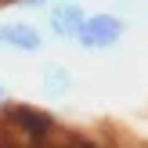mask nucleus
Masks as SVG:
<instances>
[{"label": "nucleus", "instance_id": "1", "mask_svg": "<svg viewBox=\"0 0 148 148\" xmlns=\"http://www.w3.org/2000/svg\"><path fill=\"white\" fill-rule=\"evenodd\" d=\"M123 33H127V22H123L119 14L98 11V14H87L83 18V25H79V33L72 36V40L83 51H112L116 43L123 40Z\"/></svg>", "mask_w": 148, "mask_h": 148}, {"label": "nucleus", "instance_id": "4", "mask_svg": "<svg viewBox=\"0 0 148 148\" xmlns=\"http://www.w3.org/2000/svg\"><path fill=\"white\" fill-rule=\"evenodd\" d=\"M0 51L36 54V51H43V33L29 22H0Z\"/></svg>", "mask_w": 148, "mask_h": 148}, {"label": "nucleus", "instance_id": "7", "mask_svg": "<svg viewBox=\"0 0 148 148\" xmlns=\"http://www.w3.org/2000/svg\"><path fill=\"white\" fill-rule=\"evenodd\" d=\"M4 98H7V90H4V83H0V105H4Z\"/></svg>", "mask_w": 148, "mask_h": 148}, {"label": "nucleus", "instance_id": "2", "mask_svg": "<svg viewBox=\"0 0 148 148\" xmlns=\"http://www.w3.org/2000/svg\"><path fill=\"white\" fill-rule=\"evenodd\" d=\"M0 119H4L14 134L33 137L36 145H40V137L54 127V116H51V112H43V108H36V105H22V101H18V105L4 101V105H0Z\"/></svg>", "mask_w": 148, "mask_h": 148}, {"label": "nucleus", "instance_id": "5", "mask_svg": "<svg viewBox=\"0 0 148 148\" xmlns=\"http://www.w3.org/2000/svg\"><path fill=\"white\" fill-rule=\"evenodd\" d=\"M43 90L51 94V98H65V94L72 90V72L65 69V65H43Z\"/></svg>", "mask_w": 148, "mask_h": 148}, {"label": "nucleus", "instance_id": "6", "mask_svg": "<svg viewBox=\"0 0 148 148\" xmlns=\"http://www.w3.org/2000/svg\"><path fill=\"white\" fill-rule=\"evenodd\" d=\"M18 4H29V7H47L51 0H18Z\"/></svg>", "mask_w": 148, "mask_h": 148}, {"label": "nucleus", "instance_id": "3", "mask_svg": "<svg viewBox=\"0 0 148 148\" xmlns=\"http://www.w3.org/2000/svg\"><path fill=\"white\" fill-rule=\"evenodd\" d=\"M83 18H87V11H83L79 0H51L47 4V25H51V33H54L58 40L72 43V36L79 33Z\"/></svg>", "mask_w": 148, "mask_h": 148}, {"label": "nucleus", "instance_id": "8", "mask_svg": "<svg viewBox=\"0 0 148 148\" xmlns=\"http://www.w3.org/2000/svg\"><path fill=\"white\" fill-rule=\"evenodd\" d=\"M0 4H11V0H0Z\"/></svg>", "mask_w": 148, "mask_h": 148}]
</instances>
